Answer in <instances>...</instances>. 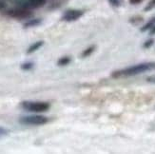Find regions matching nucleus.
<instances>
[{
    "mask_svg": "<svg viewBox=\"0 0 155 154\" xmlns=\"http://www.w3.org/2000/svg\"><path fill=\"white\" fill-rule=\"evenodd\" d=\"M153 39H150V40H147V41L144 44V48L147 49V48H150V47H151L153 45Z\"/></svg>",
    "mask_w": 155,
    "mask_h": 154,
    "instance_id": "13",
    "label": "nucleus"
},
{
    "mask_svg": "<svg viewBox=\"0 0 155 154\" xmlns=\"http://www.w3.org/2000/svg\"><path fill=\"white\" fill-rule=\"evenodd\" d=\"M70 62H71V58L70 57H62V58H60L58 60L57 64L59 66H67L68 64H70Z\"/></svg>",
    "mask_w": 155,
    "mask_h": 154,
    "instance_id": "10",
    "label": "nucleus"
},
{
    "mask_svg": "<svg viewBox=\"0 0 155 154\" xmlns=\"http://www.w3.org/2000/svg\"><path fill=\"white\" fill-rule=\"evenodd\" d=\"M150 34H151V35H152V34H155V25L150 29Z\"/></svg>",
    "mask_w": 155,
    "mask_h": 154,
    "instance_id": "20",
    "label": "nucleus"
},
{
    "mask_svg": "<svg viewBox=\"0 0 155 154\" xmlns=\"http://www.w3.org/2000/svg\"><path fill=\"white\" fill-rule=\"evenodd\" d=\"M154 6H155V0H151L150 3L149 4V6H147V8H146V11H149L150 9H151L152 7H154Z\"/></svg>",
    "mask_w": 155,
    "mask_h": 154,
    "instance_id": "14",
    "label": "nucleus"
},
{
    "mask_svg": "<svg viewBox=\"0 0 155 154\" xmlns=\"http://www.w3.org/2000/svg\"><path fill=\"white\" fill-rule=\"evenodd\" d=\"M40 23H41V20L40 19H33V20H30L27 23L24 24V27L25 28H30V27H35V26H38Z\"/></svg>",
    "mask_w": 155,
    "mask_h": 154,
    "instance_id": "8",
    "label": "nucleus"
},
{
    "mask_svg": "<svg viewBox=\"0 0 155 154\" xmlns=\"http://www.w3.org/2000/svg\"><path fill=\"white\" fill-rule=\"evenodd\" d=\"M6 8V3L3 0H0V11L1 10H4Z\"/></svg>",
    "mask_w": 155,
    "mask_h": 154,
    "instance_id": "19",
    "label": "nucleus"
},
{
    "mask_svg": "<svg viewBox=\"0 0 155 154\" xmlns=\"http://www.w3.org/2000/svg\"><path fill=\"white\" fill-rule=\"evenodd\" d=\"M19 122L23 125H30V126H41L45 125L49 122V118L42 115H31L25 116L19 120Z\"/></svg>",
    "mask_w": 155,
    "mask_h": 154,
    "instance_id": "3",
    "label": "nucleus"
},
{
    "mask_svg": "<svg viewBox=\"0 0 155 154\" xmlns=\"http://www.w3.org/2000/svg\"><path fill=\"white\" fill-rule=\"evenodd\" d=\"M83 15V11L79 10H69L67 11L64 15H63V20L68 22L75 21V20L79 19L81 16Z\"/></svg>",
    "mask_w": 155,
    "mask_h": 154,
    "instance_id": "5",
    "label": "nucleus"
},
{
    "mask_svg": "<svg viewBox=\"0 0 155 154\" xmlns=\"http://www.w3.org/2000/svg\"><path fill=\"white\" fill-rule=\"evenodd\" d=\"M22 108L26 110L32 112H45L50 109V104L45 102H23L21 103Z\"/></svg>",
    "mask_w": 155,
    "mask_h": 154,
    "instance_id": "2",
    "label": "nucleus"
},
{
    "mask_svg": "<svg viewBox=\"0 0 155 154\" xmlns=\"http://www.w3.org/2000/svg\"><path fill=\"white\" fill-rule=\"evenodd\" d=\"M8 15L13 18H18V19H23V18H28L31 15V12L30 11L29 9L26 8H21L19 9H12L8 11Z\"/></svg>",
    "mask_w": 155,
    "mask_h": 154,
    "instance_id": "4",
    "label": "nucleus"
},
{
    "mask_svg": "<svg viewBox=\"0 0 155 154\" xmlns=\"http://www.w3.org/2000/svg\"><path fill=\"white\" fill-rule=\"evenodd\" d=\"M109 1L113 6H118L120 4V0H109Z\"/></svg>",
    "mask_w": 155,
    "mask_h": 154,
    "instance_id": "15",
    "label": "nucleus"
},
{
    "mask_svg": "<svg viewBox=\"0 0 155 154\" xmlns=\"http://www.w3.org/2000/svg\"><path fill=\"white\" fill-rule=\"evenodd\" d=\"M147 82H150V83H153V84H155V75H153V76H150V77H147Z\"/></svg>",
    "mask_w": 155,
    "mask_h": 154,
    "instance_id": "16",
    "label": "nucleus"
},
{
    "mask_svg": "<svg viewBox=\"0 0 155 154\" xmlns=\"http://www.w3.org/2000/svg\"><path fill=\"white\" fill-rule=\"evenodd\" d=\"M46 3V0H23L21 2V7L26 9H35L40 8Z\"/></svg>",
    "mask_w": 155,
    "mask_h": 154,
    "instance_id": "6",
    "label": "nucleus"
},
{
    "mask_svg": "<svg viewBox=\"0 0 155 154\" xmlns=\"http://www.w3.org/2000/svg\"><path fill=\"white\" fill-rule=\"evenodd\" d=\"M155 25V16L153 17V18H151L149 22H147L142 29H141V31H147V30H150L152 27Z\"/></svg>",
    "mask_w": 155,
    "mask_h": 154,
    "instance_id": "9",
    "label": "nucleus"
},
{
    "mask_svg": "<svg viewBox=\"0 0 155 154\" xmlns=\"http://www.w3.org/2000/svg\"><path fill=\"white\" fill-rule=\"evenodd\" d=\"M94 50H95V47L94 46H91L90 47V48H87V50H85L82 53V57H87V56H89L90 54H91V53L94 51Z\"/></svg>",
    "mask_w": 155,
    "mask_h": 154,
    "instance_id": "11",
    "label": "nucleus"
},
{
    "mask_svg": "<svg viewBox=\"0 0 155 154\" xmlns=\"http://www.w3.org/2000/svg\"><path fill=\"white\" fill-rule=\"evenodd\" d=\"M155 70V62H147V63H141L138 65H134L129 68H125L122 70H119L116 71H113L111 73L112 78H120V77H129L137 75L140 73H144L147 71H150Z\"/></svg>",
    "mask_w": 155,
    "mask_h": 154,
    "instance_id": "1",
    "label": "nucleus"
},
{
    "mask_svg": "<svg viewBox=\"0 0 155 154\" xmlns=\"http://www.w3.org/2000/svg\"><path fill=\"white\" fill-rule=\"evenodd\" d=\"M7 133H8V130H7L6 129L1 128V126H0V136H1V135H5V134H7Z\"/></svg>",
    "mask_w": 155,
    "mask_h": 154,
    "instance_id": "17",
    "label": "nucleus"
},
{
    "mask_svg": "<svg viewBox=\"0 0 155 154\" xmlns=\"http://www.w3.org/2000/svg\"><path fill=\"white\" fill-rule=\"evenodd\" d=\"M142 1L143 0H130V3L132 5H137V4H140Z\"/></svg>",
    "mask_w": 155,
    "mask_h": 154,
    "instance_id": "18",
    "label": "nucleus"
},
{
    "mask_svg": "<svg viewBox=\"0 0 155 154\" xmlns=\"http://www.w3.org/2000/svg\"><path fill=\"white\" fill-rule=\"evenodd\" d=\"M32 67H33V64H32L31 62H28V63H24V64L21 66V69L27 70H31V69L32 68Z\"/></svg>",
    "mask_w": 155,
    "mask_h": 154,
    "instance_id": "12",
    "label": "nucleus"
},
{
    "mask_svg": "<svg viewBox=\"0 0 155 154\" xmlns=\"http://www.w3.org/2000/svg\"><path fill=\"white\" fill-rule=\"evenodd\" d=\"M43 45V41H38V42H35V43H33L30 48H29V50H28V53H32L33 51H37L40 47H41Z\"/></svg>",
    "mask_w": 155,
    "mask_h": 154,
    "instance_id": "7",
    "label": "nucleus"
}]
</instances>
